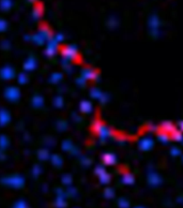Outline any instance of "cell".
I'll list each match as a JSON object with an SVG mask.
<instances>
[{
	"instance_id": "4",
	"label": "cell",
	"mask_w": 183,
	"mask_h": 208,
	"mask_svg": "<svg viewBox=\"0 0 183 208\" xmlns=\"http://www.w3.org/2000/svg\"><path fill=\"white\" fill-rule=\"evenodd\" d=\"M180 149L178 148V147H172V148H171V153H172V155H179V153H180Z\"/></svg>"
},
{
	"instance_id": "5",
	"label": "cell",
	"mask_w": 183,
	"mask_h": 208,
	"mask_svg": "<svg viewBox=\"0 0 183 208\" xmlns=\"http://www.w3.org/2000/svg\"><path fill=\"white\" fill-rule=\"evenodd\" d=\"M178 126H179V128H180V130L183 131V120L179 121V122H178Z\"/></svg>"
},
{
	"instance_id": "2",
	"label": "cell",
	"mask_w": 183,
	"mask_h": 208,
	"mask_svg": "<svg viewBox=\"0 0 183 208\" xmlns=\"http://www.w3.org/2000/svg\"><path fill=\"white\" fill-rule=\"evenodd\" d=\"M153 146V141L151 138H143L139 142V147L143 150H148L151 149V147Z\"/></svg>"
},
{
	"instance_id": "3",
	"label": "cell",
	"mask_w": 183,
	"mask_h": 208,
	"mask_svg": "<svg viewBox=\"0 0 183 208\" xmlns=\"http://www.w3.org/2000/svg\"><path fill=\"white\" fill-rule=\"evenodd\" d=\"M158 140L162 141V142H167L169 135H168V133L164 132V131H160L158 134Z\"/></svg>"
},
{
	"instance_id": "1",
	"label": "cell",
	"mask_w": 183,
	"mask_h": 208,
	"mask_svg": "<svg viewBox=\"0 0 183 208\" xmlns=\"http://www.w3.org/2000/svg\"><path fill=\"white\" fill-rule=\"evenodd\" d=\"M161 129L162 131H164V132H166V133L168 134H171L172 132H175V131L177 130V129L175 128L174 124L170 122V121H164V122H162Z\"/></svg>"
}]
</instances>
